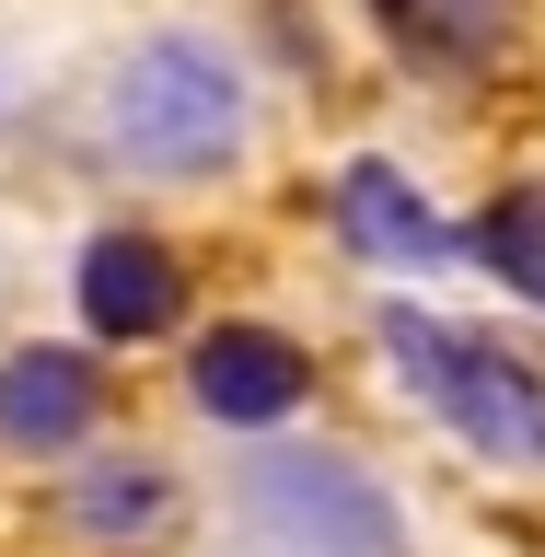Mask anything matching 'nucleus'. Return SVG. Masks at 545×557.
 Wrapping results in <instances>:
<instances>
[{"label":"nucleus","mask_w":545,"mask_h":557,"mask_svg":"<svg viewBox=\"0 0 545 557\" xmlns=\"http://www.w3.org/2000/svg\"><path fill=\"white\" fill-rule=\"evenodd\" d=\"M383 348H395V372L442 407V430H465L487 465H545V383L522 372L511 348L465 337L442 313H407V302L383 313Z\"/></svg>","instance_id":"nucleus-2"},{"label":"nucleus","mask_w":545,"mask_h":557,"mask_svg":"<svg viewBox=\"0 0 545 557\" xmlns=\"http://www.w3.org/2000/svg\"><path fill=\"white\" fill-rule=\"evenodd\" d=\"M174 302H186V278L151 233H94L82 244V313H94V337H163Z\"/></svg>","instance_id":"nucleus-6"},{"label":"nucleus","mask_w":545,"mask_h":557,"mask_svg":"<svg viewBox=\"0 0 545 557\" xmlns=\"http://www.w3.org/2000/svg\"><path fill=\"white\" fill-rule=\"evenodd\" d=\"M82 522H94V534H151V522H163V476H151V465L82 476Z\"/></svg>","instance_id":"nucleus-10"},{"label":"nucleus","mask_w":545,"mask_h":557,"mask_svg":"<svg viewBox=\"0 0 545 557\" xmlns=\"http://www.w3.org/2000/svg\"><path fill=\"white\" fill-rule=\"evenodd\" d=\"M476 256L511 278V290H534V302H545V198H499V209L476 221Z\"/></svg>","instance_id":"nucleus-9"},{"label":"nucleus","mask_w":545,"mask_h":557,"mask_svg":"<svg viewBox=\"0 0 545 557\" xmlns=\"http://www.w3.org/2000/svg\"><path fill=\"white\" fill-rule=\"evenodd\" d=\"M383 35L407 47V59L430 70H476L487 47H499V24H511V0H372Z\"/></svg>","instance_id":"nucleus-8"},{"label":"nucleus","mask_w":545,"mask_h":557,"mask_svg":"<svg viewBox=\"0 0 545 557\" xmlns=\"http://www.w3.org/2000/svg\"><path fill=\"white\" fill-rule=\"evenodd\" d=\"M337 221H348V244H360V256H383V268H442V256H453V233L418 209V186H407L395 163H348Z\"/></svg>","instance_id":"nucleus-7"},{"label":"nucleus","mask_w":545,"mask_h":557,"mask_svg":"<svg viewBox=\"0 0 545 557\" xmlns=\"http://www.w3.org/2000/svg\"><path fill=\"white\" fill-rule=\"evenodd\" d=\"M104 139L139 174H209L244 151V70L198 35H151L104 82Z\"/></svg>","instance_id":"nucleus-1"},{"label":"nucleus","mask_w":545,"mask_h":557,"mask_svg":"<svg viewBox=\"0 0 545 557\" xmlns=\"http://www.w3.org/2000/svg\"><path fill=\"white\" fill-rule=\"evenodd\" d=\"M244 511L268 522L290 557H395V499H383L360 465L337 453H268L256 476H244Z\"/></svg>","instance_id":"nucleus-3"},{"label":"nucleus","mask_w":545,"mask_h":557,"mask_svg":"<svg viewBox=\"0 0 545 557\" xmlns=\"http://www.w3.org/2000/svg\"><path fill=\"white\" fill-rule=\"evenodd\" d=\"M313 395V360L290 337H268V325H221V337L198 348V407L233 418V430H268V418H290Z\"/></svg>","instance_id":"nucleus-5"},{"label":"nucleus","mask_w":545,"mask_h":557,"mask_svg":"<svg viewBox=\"0 0 545 557\" xmlns=\"http://www.w3.org/2000/svg\"><path fill=\"white\" fill-rule=\"evenodd\" d=\"M104 418V372L82 348H12L0 360V442L12 453H59Z\"/></svg>","instance_id":"nucleus-4"}]
</instances>
